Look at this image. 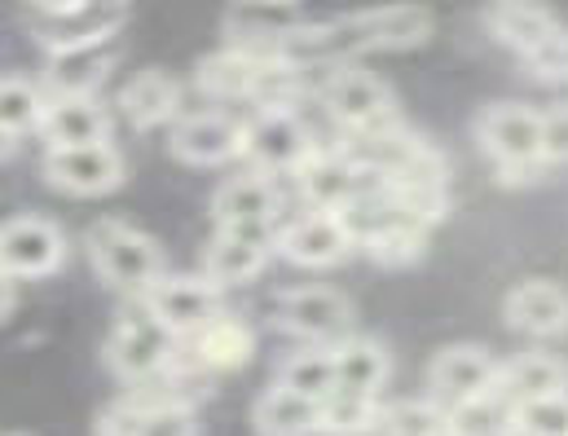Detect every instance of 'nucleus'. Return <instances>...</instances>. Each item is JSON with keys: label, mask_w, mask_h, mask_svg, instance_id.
<instances>
[{"label": "nucleus", "mask_w": 568, "mask_h": 436, "mask_svg": "<svg viewBox=\"0 0 568 436\" xmlns=\"http://www.w3.org/2000/svg\"><path fill=\"white\" fill-rule=\"evenodd\" d=\"M432 13L424 4H384L366 13H348L335 22H313V27H283L278 31V58L313 71L331 62H348L357 53H393V49H415L432 36Z\"/></svg>", "instance_id": "f257e3e1"}, {"label": "nucleus", "mask_w": 568, "mask_h": 436, "mask_svg": "<svg viewBox=\"0 0 568 436\" xmlns=\"http://www.w3.org/2000/svg\"><path fill=\"white\" fill-rule=\"evenodd\" d=\"M476 138L480 150L498 163V181L520 185L534 181L547 159H542V115L525 102H494L480 120H476Z\"/></svg>", "instance_id": "f03ea898"}, {"label": "nucleus", "mask_w": 568, "mask_h": 436, "mask_svg": "<svg viewBox=\"0 0 568 436\" xmlns=\"http://www.w3.org/2000/svg\"><path fill=\"white\" fill-rule=\"evenodd\" d=\"M84 247H89V261H93V270H98V278L106 287L142 295L154 278H163L159 243L150 234H142V230L124 225V221H98L89 230Z\"/></svg>", "instance_id": "7ed1b4c3"}, {"label": "nucleus", "mask_w": 568, "mask_h": 436, "mask_svg": "<svg viewBox=\"0 0 568 436\" xmlns=\"http://www.w3.org/2000/svg\"><path fill=\"white\" fill-rule=\"evenodd\" d=\"M176 357H181V339L145 308L142 300L120 313V322H115V331L106 339V362L129 384L163 379Z\"/></svg>", "instance_id": "20e7f679"}, {"label": "nucleus", "mask_w": 568, "mask_h": 436, "mask_svg": "<svg viewBox=\"0 0 568 436\" xmlns=\"http://www.w3.org/2000/svg\"><path fill=\"white\" fill-rule=\"evenodd\" d=\"M322 107L326 115L348 129V133H366V129H379V124H393L397 111H393V89L371 75V71H357V67H335L322 84Z\"/></svg>", "instance_id": "39448f33"}, {"label": "nucleus", "mask_w": 568, "mask_h": 436, "mask_svg": "<svg viewBox=\"0 0 568 436\" xmlns=\"http://www.w3.org/2000/svg\"><path fill=\"white\" fill-rule=\"evenodd\" d=\"M44 181L75 199L111 194L124 181V154L111 142L93 145H49L44 150Z\"/></svg>", "instance_id": "423d86ee"}, {"label": "nucleus", "mask_w": 568, "mask_h": 436, "mask_svg": "<svg viewBox=\"0 0 568 436\" xmlns=\"http://www.w3.org/2000/svg\"><path fill=\"white\" fill-rule=\"evenodd\" d=\"M67 265V234L44 216H13L0 225V274L49 278Z\"/></svg>", "instance_id": "0eeeda50"}, {"label": "nucleus", "mask_w": 568, "mask_h": 436, "mask_svg": "<svg viewBox=\"0 0 568 436\" xmlns=\"http://www.w3.org/2000/svg\"><path fill=\"white\" fill-rule=\"evenodd\" d=\"M313 150L317 142L295 111H256V120L243 124V154L252 159L256 172H270V176L300 172V163Z\"/></svg>", "instance_id": "6e6552de"}, {"label": "nucleus", "mask_w": 568, "mask_h": 436, "mask_svg": "<svg viewBox=\"0 0 568 436\" xmlns=\"http://www.w3.org/2000/svg\"><path fill=\"white\" fill-rule=\"evenodd\" d=\"M503 379V366L494 362L489 348L480 344H454V348H440L436 362L427 366V388H432V402L454 410L471 397H485L494 393Z\"/></svg>", "instance_id": "1a4fd4ad"}, {"label": "nucleus", "mask_w": 568, "mask_h": 436, "mask_svg": "<svg viewBox=\"0 0 568 436\" xmlns=\"http://www.w3.org/2000/svg\"><path fill=\"white\" fill-rule=\"evenodd\" d=\"M274 247H278L274 225H216V239L207 243L203 256V274L221 291L243 287L270 265Z\"/></svg>", "instance_id": "9d476101"}, {"label": "nucleus", "mask_w": 568, "mask_h": 436, "mask_svg": "<svg viewBox=\"0 0 568 436\" xmlns=\"http://www.w3.org/2000/svg\"><path fill=\"white\" fill-rule=\"evenodd\" d=\"M142 304L176 339H185V335H194L199 326H207L221 313V287L207 274H199V278L163 274V278H154L142 291Z\"/></svg>", "instance_id": "9b49d317"}, {"label": "nucleus", "mask_w": 568, "mask_h": 436, "mask_svg": "<svg viewBox=\"0 0 568 436\" xmlns=\"http://www.w3.org/2000/svg\"><path fill=\"white\" fill-rule=\"evenodd\" d=\"M295 181H300V194H304L313 207H322V212H339V207H348L357 194L384 185L379 172L353 163L344 150H322V145L300 163Z\"/></svg>", "instance_id": "f8f14e48"}, {"label": "nucleus", "mask_w": 568, "mask_h": 436, "mask_svg": "<svg viewBox=\"0 0 568 436\" xmlns=\"http://www.w3.org/2000/svg\"><path fill=\"white\" fill-rule=\"evenodd\" d=\"M353 247L357 243H353L344 216L339 212H322V207L304 212L300 221H291L283 234H278V252H283L291 265H300V270H331Z\"/></svg>", "instance_id": "ddd939ff"}, {"label": "nucleus", "mask_w": 568, "mask_h": 436, "mask_svg": "<svg viewBox=\"0 0 568 436\" xmlns=\"http://www.w3.org/2000/svg\"><path fill=\"white\" fill-rule=\"evenodd\" d=\"M181 357H190V366L207 371V375H230L243 371L256 357V331L234 317V313H216L207 326H199L194 335L181 339Z\"/></svg>", "instance_id": "4468645a"}, {"label": "nucleus", "mask_w": 568, "mask_h": 436, "mask_svg": "<svg viewBox=\"0 0 568 436\" xmlns=\"http://www.w3.org/2000/svg\"><path fill=\"white\" fill-rule=\"evenodd\" d=\"M348 322H353V304L335 287H300L278 300V326L308 344L339 339L348 331Z\"/></svg>", "instance_id": "2eb2a0df"}, {"label": "nucleus", "mask_w": 568, "mask_h": 436, "mask_svg": "<svg viewBox=\"0 0 568 436\" xmlns=\"http://www.w3.org/2000/svg\"><path fill=\"white\" fill-rule=\"evenodd\" d=\"M120 27H124V0H84L80 9L44 13V22L36 27V40H40L49 53H62V49L115 40Z\"/></svg>", "instance_id": "dca6fc26"}, {"label": "nucleus", "mask_w": 568, "mask_h": 436, "mask_svg": "<svg viewBox=\"0 0 568 436\" xmlns=\"http://www.w3.org/2000/svg\"><path fill=\"white\" fill-rule=\"evenodd\" d=\"M172 154L181 163L194 168H216L243 154V124H234L221 111H203V115H185L172 129Z\"/></svg>", "instance_id": "f3484780"}, {"label": "nucleus", "mask_w": 568, "mask_h": 436, "mask_svg": "<svg viewBox=\"0 0 568 436\" xmlns=\"http://www.w3.org/2000/svg\"><path fill=\"white\" fill-rule=\"evenodd\" d=\"M102 436H199L190 402H133L124 397L98 424Z\"/></svg>", "instance_id": "a211bd4d"}, {"label": "nucleus", "mask_w": 568, "mask_h": 436, "mask_svg": "<svg viewBox=\"0 0 568 436\" xmlns=\"http://www.w3.org/2000/svg\"><path fill=\"white\" fill-rule=\"evenodd\" d=\"M216 225H274L278 216V190L270 172H239L212 194Z\"/></svg>", "instance_id": "6ab92c4d"}, {"label": "nucleus", "mask_w": 568, "mask_h": 436, "mask_svg": "<svg viewBox=\"0 0 568 436\" xmlns=\"http://www.w3.org/2000/svg\"><path fill=\"white\" fill-rule=\"evenodd\" d=\"M40 138L49 145H93L111 142V111L98 98H49Z\"/></svg>", "instance_id": "aec40b11"}, {"label": "nucleus", "mask_w": 568, "mask_h": 436, "mask_svg": "<svg viewBox=\"0 0 568 436\" xmlns=\"http://www.w3.org/2000/svg\"><path fill=\"white\" fill-rule=\"evenodd\" d=\"M115 62V49L111 40H98V44H80V49H62V53H49V71H44V93L49 98H93L98 84L106 80Z\"/></svg>", "instance_id": "412c9836"}, {"label": "nucleus", "mask_w": 568, "mask_h": 436, "mask_svg": "<svg viewBox=\"0 0 568 436\" xmlns=\"http://www.w3.org/2000/svg\"><path fill=\"white\" fill-rule=\"evenodd\" d=\"M485 27L525 58V53H534L538 44H547L560 31V18L542 0H489Z\"/></svg>", "instance_id": "4be33fe9"}, {"label": "nucleus", "mask_w": 568, "mask_h": 436, "mask_svg": "<svg viewBox=\"0 0 568 436\" xmlns=\"http://www.w3.org/2000/svg\"><path fill=\"white\" fill-rule=\"evenodd\" d=\"M507 322L525 335H538V339H551V335H565L568 331V291L556 283H520V287L507 295Z\"/></svg>", "instance_id": "5701e85b"}, {"label": "nucleus", "mask_w": 568, "mask_h": 436, "mask_svg": "<svg viewBox=\"0 0 568 436\" xmlns=\"http://www.w3.org/2000/svg\"><path fill=\"white\" fill-rule=\"evenodd\" d=\"M261 62H265L261 53L230 44V49L199 62V89L216 102H252V84H256Z\"/></svg>", "instance_id": "b1692460"}, {"label": "nucleus", "mask_w": 568, "mask_h": 436, "mask_svg": "<svg viewBox=\"0 0 568 436\" xmlns=\"http://www.w3.org/2000/svg\"><path fill=\"white\" fill-rule=\"evenodd\" d=\"M181 107V84L168 75V71H138L124 93H120V111L129 115L133 129H154V124H168Z\"/></svg>", "instance_id": "393cba45"}, {"label": "nucleus", "mask_w": 568, "mask_h": 436, "mask_svg": "<svg viewBox=\"0 0 568 436\" xmlns=\"http://www.w3.org/2000/svg\"><path fill=\"white\" fill-rule=\"evenodd\" d=\"M252 419H256L261 436H313L317 433V402L286 384H274L261 393Z\"/></svg>", "instance_id": "a878e982"}, {"label": "nucleus", "mask_w": 568, "mask_h": 436, "mask_svg": "<svg viewBox=\"0 0 568 436\" xmlns=\"http://www.w3.org/2000/svg\"><path fill=\"white\" fill-rule=\"evenodd\" d=\"M393 375V357L379 339H366V335H353V339H339L335 344V379L339 388H353V393H379Z\"/></svg>", "instance_id": "bb28decb"}, {"label": "nucleus", "mask_w": 568, "mask_h": 436, "mask_svg": "<svg viewBox=\"0 0 568 436\" xmlns=\"http://www.w3.org/2000/svg\"><path fill=\"white\" fill-rule=\"evenodd\" d=\"M379 393H353V388H331L317 402V433L326 436H362L379 428Z\"/></svg>", "instance_id": "cd10ccee"}, {"label": "nucleus", "mask_w": 568, "mask_h": 436, "mask_svg": "<svg viewBox=\"0 0 568 436\" xmlns=\"http://www.w3.org/2000/svg\"><path fill=\"white\" fill-rule=\"evenodd\" d=\"M498 388H503V397H507L511 406H520V402H538V397L565 393L568 371L556 362V357H547V353H525V357H516L511 366H503Z\"/></svg>", "instance_id": "c85d7f7f"}, {"label": "nucleus", "mask_w": 568, "mask_h": 436, "mask_svg": "<svg viewBox=\"0 0 568 436\" xmlns=\"http://www.w3.org/2000/svg\"><path fill=\"white\" fill-rule=\"evenodd\" d=\"M449 419V433L454 436H511L516 433V406L503 397V388L485 393V397H471L454 410H445Z\"/></svg>", "instance_id": "c756f323"}, {"label": "nucleus", "mask_w": 568, "mask_h": 436, "mask_svg": "<svg viewBox=\"0 0 568 436\" xmlns=\"http://www.w3.org/2000/svg\"><path fill=\"white\" fill-rule=\"evenodd\" d=\"M49 93L22 75H0V129H9L13 138L22 133H40Z\"/></svg>", "instance_id": "7c9ffc66"}, {"label": "nucleus", "mask_w": 568, "mask_h": 436, "mask_svg": "<svg viewBox=\"0 0 568 436\" xmlns=\"http://www.w3.org/2000/svg\"><path fill=\"white\" fill-rule=\"evenodd\" d=\"M278 384L313 397V402H322L331 388H339V379H335V348H308V353L286 357Z\"/></svg>", "instance_id": "2f4dec72"}, {"label": "nucleus", "mask_w": 568, "mask_h": 436, "mask_svg": "<svg viewBox=\"0 0 568 436\" xmlns=\"http://www.w3.org/2000/svg\"><path fill=\"white\" fill-rule=\"evenodd\" d=\"M449 428L445 419V406H436L432 397L427 402H397V406H384L379 415V436H440Z\"/></svg>", "instance_id": "473e14b6"}, {"label": "nucleus", "mask_w": 568, "mask_h": 436, "mask_svg": "<svg viewBox=\"0 0 568 436\" xmlns=\"http://www.w3.org/2000/svg\"><path fill=\"white\" fill-rule=\"evenodd\" d=\"M424 239H427L424 221L402 216V221H393L388 230H379V234L366 243V252H371L379 265H410V261L424 256Z\"/></svg>", "instance_id": "72a5a7b5"}, {"label": "nucleus", "mask_w": 568, "mask_h": 436, "mask_svg": "<svg viewBox=\"0 0 568 436\" xmlns=\"http://www.w3.org/2000/svg\"><path fill=\"white\" fill-rule=\"evenodd\" d=\"M516 436H568V388L538 397V402H520L516 406Z\"/></svg>", "instance_id": "f704fd0d"}, {"label": "nucleus", "mask_w": 568, "mask_h": 436, "mask_svg": "<svg viewBox=\"0 0 568 436\" xmlns=\"http://www.w3.org/2000/svg\"><path fill=\"white\" fill-rule=\"evenodd\" d=\"M542 159L568 163V107H556L542 115Z\"/></svg>", "instance_id": "c9c22d12"}, {"label": "nucleus", "mask_w": 568, "mask_h": 436, "mask_svg": "<svg viewBox=\"0 0 568 436\" xmlns=\"http://www.w3.org/2000/svg\"><path fill=\"white\" fill-rule=\"evenodd\" d=\"M13 304H18V291H13V278L9 274H0V322L13 313Z\"/></svg>", "instance_id": "e433bc0d"}, {"label": "nucleus", "mask_w": 568, "mask_h": 436, "mask_svg": "<svg viewBox=\"0 0 568 436\" xmlns=\"http://www.w3.org/2000/svg\"><path fill=\"white\" fill-rule=\"evenodd\" d=\"M44 13H67V9H80L84 0H36Z\"/></svg>", "instance_id": "4c0bfd02"}, {"label": "nucleus", "mask_w": 568, "mask_h": 436, "mask_svg": "<svg viewBox=\"0 0 568 436\" xmlns=\"http://www.w3.org/2000/svg\"><path fill=\"white\" fill-rule=\"evenodd\" d=\"M13 150H18V138H13L9 129H0V163H4V159H9Z\"/></svg>", "instance_id": "58836bf2"}, {"label": "nucleus", "mask_w": 568, "mask_h": 436, "mask_svg": "<svg viewBox=\"0 0 568 436\" xmlns=\"http://www.w3.org/2000/svg\"><path fill=\"white\" fill-rule=\"evenodd\" d=\"M261 4H291V0H261Z\"/></svg>", "instance_id": "ea45409f"}, {"label": "nucleus", "mask_w": 568, "mask_h": 436, "mask_svg": "<svg viewBox=\"0 0 568 436\" xmlns=\"http://www.w3.org/2000/svg\"><path fill=\"white\" fill-rule=\"evenodd\" d=\"M440 436H454V433H449V428H445V433H440Z\"/></svg>", "instance_id": "a19ab883"}]
</instances>
